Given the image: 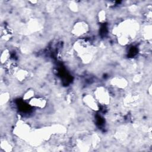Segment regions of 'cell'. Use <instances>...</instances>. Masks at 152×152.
<instances>
[{
  "mask_svg": "<svg viewBox=\"0 0 152 152\" xmlns=\"http://www.w3.org/2000/svg\"><path fill=\"white\" fill-rule=\"evenodd\" d=\"M94 97L99 104L108 105L110 103V96L109 92L103 86H100L96 89Z\"/></svg>",
  "mask_w": 152,
  "mask_h": 152,
  "instance_id": "6da1fadb",
  "label": "cell"
},
{
  "mask_svg": "<svg viewBox=\"0 0 152 152\" xmlns=\"http://www.w3.org/2000/svg\"><path fill=\"white\" fill-rule=\"evenodd\" d=\"M88 31V24L84 21H79L74 24L71 31L74 36L80 37L86 34Z\"/></svg>",
  "mask_w": 152,
  "mask_h": 152,
  "instance_id": "7a4b0ae2",
  "label": "cell"
},
{
  "mask_svg": "<svg viewBox=\"0 0 152 152\" xmlns=\"http://www.w3.org/2000/svg\"><path fill=\"white\" fill-rule=\"evenodd\" d=\"M83 101L86 105L93 110H98L99 109V103L96 100L94 96L91 94H87L84 96Z\"/></svg>",
  "mask_w": 152,
  "mask_h": 152,
  "instance_id": "3957f363",
  "label": "cell"
},
{
  "mask_svg": "<svg viewBox=\"0 0 152 152\" xmlns=\"http://www.w3.org/2000/svg\"><path fill=\"white\" fill-rule=\"evenodd\" d=\"M46 103L47 101L46 99L38 96H34L28 102V103H29L30 106L39 109L44 108L46 106Z\"/></svg>",
  "mask_w": 152,
  "mask_h": 152,
  "instance_id": "277c9868",
  "label": "cell"
}]
</instances>
